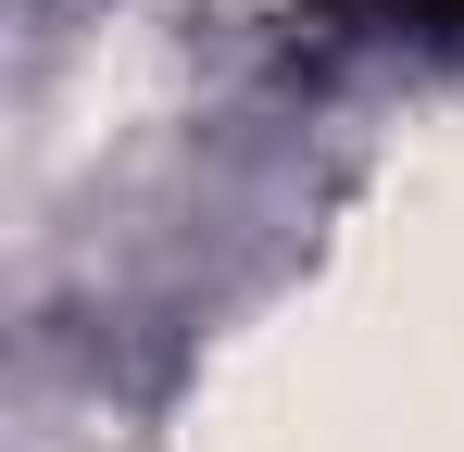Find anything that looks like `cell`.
<instances>
[{"label": "cell", "instance_id": "6da1fadb", "mask_svg": "<svg viewBox=\"0 0 464 452\" xmlns=\"http://www.w3.org/2000/svg\"><path fill=\"white\" fill-rule=\"evenodd\" d=\"M401 25H427V38H464V0H389Z\"/></svg>", "mask_w": 464, "mask_h": 452}]
</instances>
